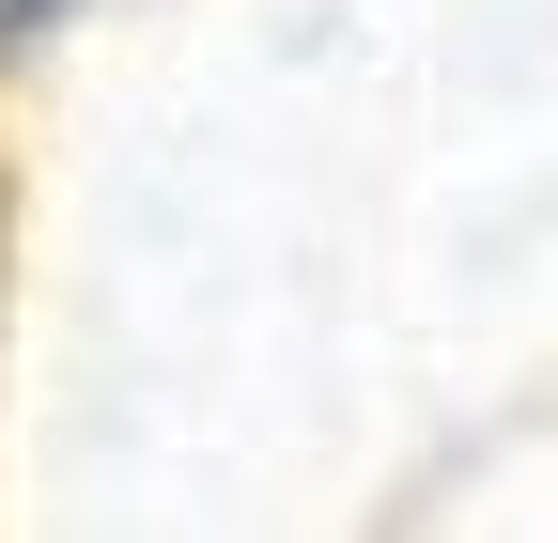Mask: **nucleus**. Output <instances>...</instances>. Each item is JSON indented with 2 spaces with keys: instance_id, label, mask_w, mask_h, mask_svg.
Returning a JSON list of instances; mask_svg holds the SVG:
<instances>
[{
  "instance_id": "nucleus-1",
  "label": "nucleus",
  "mask_w": 558,
  "mask_h": 543,
  "mask_svg": "<svg viewBox=\"0 0 558 543\" xmlns=\"http://www.w3.org/2000/svg\"><path fill=\"white\" fill-rule=\"evenodd\" d=\"M16 16H47V0H0V32H16Z\"/></svg>"
}]
</instances>
